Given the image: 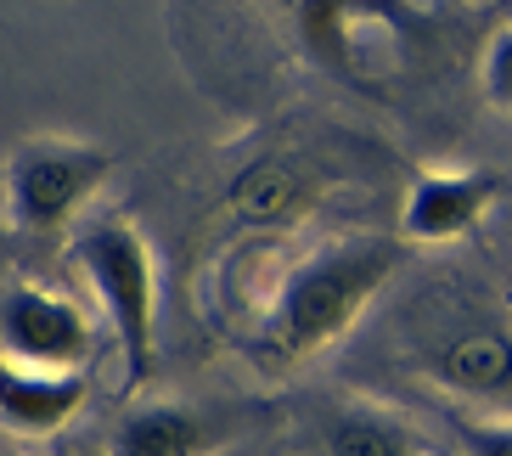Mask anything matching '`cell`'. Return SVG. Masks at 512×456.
<instances>
[{"label":"cell","instance_id":"obj_7","mask_svg":"<svg viewBox=\"0 0 512 456\" xmlns=\"http://www.w3.org/2000/svg\"><path fill=\"white\" fill-rule=\"evenodd\" d=\"M304 456H456L406 411L372 395H321L304 417Z\"/></svg>","mask_w":512,"mask_h":456},{"label":"cell","instance_id":"obj_12","mask_svg":"<svg viewBox=\"0 0 512 456\" xmlns=\"http://www.w3.org/2000/svg\"><path fill=\"white\" fill-rule=\"evenodd\" d=\"M456 456H512V411H462L445 406Z\"/></svg>","mask_w":512,"mask_h":456},{"label":"cell","instance_id":"obj_5","mask_svg":"<svg viewBox=\"0 0 512 456\" xmlns=\"http://www.w3.org/2000/svg\"><path fill=\"white\" fill-rule=\"evenodd\" d=\"M310 57L355 85H383L394 46H406L417 12L406 0H282Z\"/></svg>","mask_w":512,"mask_h":456},{"label":"cell","instance_id":"obj_1","mask_svg":"<svg viewBox=\"0 0 512 456\" xmlns=\"http://www.w3.org/2000/svg\"><path fill=\"white\" fill-rule=\"evenodd\" d=\"M400 254H406L400 237L355 231V237H332L316 254L293 259L259 304L254 338H248L254 366L282 378V372H299L316 355H327L372 310L377 293L389 288V276L400 271Z\"/></svg>","mask_w":512,"mask_h":456},{"label":"cell","instance_id":"obj_2","mask_svg":"<svg viewBox=\"0 0 512 456\" xmlns=\"http://www.w3.org/2000/svg\"><path fill=\"white\" fill-rule=\"evenodd\" d=\"M68 265L96 293L102 321L124 355V389H141L158 366V259L147 231L124 214H102L74 226Z\"/></svg>","mask_w":512,"mask_h":456},{"label":"cell","instance_id":"obj_13","mask_svg":"<svg viewBox=\"0 0 512 456\" xmlns=\"http://www.w3.org/2000/svg\"><path fill=\"white\" fill-rule=\"evenodd\" d=\"M479 91H484V102L496 107V113H507V119H512V17L490 34V40H484Z\"/></svg>","mask_w":512,"mask_h":456},{"label":"cell","instance_id":"obj_3","mask_svg":"<svg viewBox=\"0 0 512 456\" xmlns=\"http://www.w3.org/2000/svg\"><path fill=\"white\" fill-rule=\"evenodd\" d=\"M411 361L462 411H512V321L462 293L417 304Z\"/></svg>","mask_w":512,"mask_h":456},{"label":"cell","instance_id":"obj_8","mask_svg":"<svg viewBox=\"0 0 512 456\" xmlns=\"http://www.w3.org/2000/svg\"><path fill=\"white\" fill-rule=\"evenodd\" d=\"M501 198L496 169H422L400 198L394 237L406 248H451L467 231H479L490 203Z\"/></svg>","mask_w":512,"mask_h":456},{"label":"cell","instance_id":"obj_11","mask_svg":"<svg viewBox=\"0 0 512 456\" xmlns=\"http://www.w3.org/2000/svg\"><path fill=\"white\" fill-rule=\"evenodd\" d=\"M321 198V186L310 181V169L299 164V158H287V152H276V158H259V164H248L231 181V220L248 231H287L299 226L304 214H310V203Z\"/></svg>","mask_w":512,"mask_h":456},{"label":"cell","instance_id":"obj_9","mask_svg":"<svg viewBox=\"0 0 512 456\" xmlns=\"http://www.w3.org/2000/svg\"><path fill=\"white\" fill-rule=\"evenodd\" d=\"M91 400V372H46L0 355V428L12 440H51Z\"/></svg>","mask_w":512,"mask_h":456},{"label":"cell","instance_id":"obj_4","mask_svg":"<svg viewBox=\"0 0 512 456\" xmlns=\"http://www.w3.org/2000/svg\"><path fill=\"white\" fill-rule=\"evenodd\" d=\"M113 175V152L96 141L34 136L0 169V214L17 237H62Z\"/></svg>","mask_w":512,"mask_h":456},{"label":"cell","instance_id":"obj_10","mask_svg":"<svg viewBox=\"0 0 512 456\" xmlns=\"http://www.w3.org/2000/svg\"><path fill=\"white\" fill-rule=\"evenodd\" d=\"M231 428L192 400H136L119 417L107 456H220Z\"/></svg>","mask_w":512,"mask_h":456},{"label":"cell","instance_id":"obj_6","mask_svg":"<svg viewBox=\"0 0 512 456\" xmlns=\"http://www.w3.org/2000/svg\"><path fill=\"white\" fill-rule=\"evenodd\" d=\"M0 355L46 372H85L96 361V321L68 293L12 282L0 293Z\"/></svg>","mask_w":512,"mask_h":456}]
</instances>
